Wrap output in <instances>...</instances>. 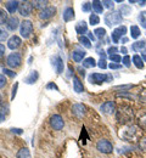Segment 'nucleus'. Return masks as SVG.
Here are the masks:
<instances>
[{
	"label": "nucleus",
	"instance_id": "obj_49",
	"mask_svg": "<svg viewBox=\"0 0 146 158\" xmlns=\"http://www.w3.org/2000/svg\"><path fill=\"white\" fill-rule=\"evenodd\" d=\"M11 131H12V133H15V134H19V135H21L22 133H23V130L20 129V128H12V129H11Z\"/></svg>",
	"mask_w": 146,
	"mask_h": 158
},
{
	"label": "nucleus",
	"instance_id": "obj_39",
	"mask_svg": "<svg viewBox=\"0 0 146 158\" xmlns=\"http://www.w3.org/2000/svg\"><path fill=\"white\" fill-rule=\"evenodd\" d=\"M91 9H93V6H91V2H84L83 6H82V10H83L84 12H89Z\"/></svg>",
	"mask_w": 146,
	"mask_h": 158
},
{
	"label": "nucleus",
	"instance_id": "obj_11",
	"mask_svg": "<svg viewBox=\"0 0 146 158\" xmlns=\"http://www.w3.org/2000/svg\"><path fill=\"white\" fill-rule=\"evenodd\" d=\"M100 111L105 114H112L116 112V103L113 101H106L105 103L101 105Z\"/></svg>",
	"mask_w": 146,
	"mask_h": 158
},
{
	"label": "nucleus",
	"instance_id": "obj_15",
	"mask_svg": "<svg viewBox=\"0 0 146 158\" xmlns=\"http://www.w3.org/2000/svg\"><path fill=\"white\" fill-rule=\"evenodd\" d=\"M19 26H20V21H19V19L16 16L9 17V20L6 22V27H7L9 31H12L14 32V31H16L19 28Z\"/></svg>",
	"mask_w": 146,
	"mask_h": 158
},
{
	"label": "nucleus",
	"instance_id": "obj_5",
	"mask_svg": "<svg viewBox=\"0 0 146 158\" xmlns=\"http://www.w3.org/2000/svg\"><path fill=\"white\" fill-rule=\"evenodd\" d=\"M20 32H21V35L27 39L31 37V34L33 33V23L29 20H24L21 22V27H20Z\"/></svg>",
	"mask_w": 146,
	"mask_h": 158
},
{
	"label": "nucleus",
	"instance_id": "obj_55",
	"mask_svg": "<svg viewBox=\"0 0 146 158\" xmlns=\"http://www.w3.org/2000/svg\"><path fill=\"white\" fill-rule=\"evenodd\" d=\"M78 72H79V74H81L83 78L85 77V71H84L83 68H81V67H79V68H78Z\"/></svg>",
	"mask_w": 146,
	"mask_h": 158
},
{
	"label": "nucleus",
	"instance_id": "obj_36",
	"mask_svg": "<svg viewBox=\"0 0 146 158\" xmlns=\"http://www.w3.org/2000/svg\"><path fill=\"white\" fill-rule=\"evenodd\" d=\"M7 37H9V33H7V31L0 27V41H4V40H6V39H7Z\"/></svg>",
	"mask_w": 146,
	"mask_h": 158
},
{
	"label": "nucleus",
	"instance_id": "obj_40",
	"mask_svg": "<svg viewBox=\"0 0 146 158\" xmlns=\"http://www.w3.org/2000/svg\"><path fill=\"white\" fill-rule=\"evenodd\" d=\"M98 66L101 68V69H106L107 67H108V64H107V62H106V60L105 59H101L99 62H98Z\"/></svg>",
	"mask_w": 146,
	"mask_h": 158
},
{
	"label": "nucleus",
	"instance_id": "obj_53",
	"mask_svg": "<svg viewBox=\"0 0 146 158\" xmlns=\"http://www.w3.org/2000/svg\"><path fill=\"white\" fill-rule=\"evenodd\" d=\"M98 54L101 56V59H106V54H105L104 50H99V51H98Z\"/></svg>",
	"mask_w": 146,
	"mask_h": 158
},
{
	"label": "nucleus",
	"instance_id": "obj_4",
	"mask_svg": "<svg viewBox=\"0 0 146 158\" xmlns=\"http://www.w3.org/2000/svg\"><path fill=\"white\" fill-rule=\"evenodd\" d=\"M96 150L98 151H100L101 153H112V151H113V145L108 141V140H106V139H101V140H99L98 141V143H96Z\"/></svg>",
	"mask_w": 146,
	"mask_h": 158
},
{
	"label": "nucleus",
	"instance_id": "obj_42",
	"mask_svg": "<svg viewBox=\"0 0 146 158\" xmlns=\"http://www.w3.org/2000/svg\"><path fill=\"white\" fill-rule=\"evenodd\" d=\"M6 76H9V77H11V78H14V77H16V72H12L11 69H7V68H4V71H2Z\"/></svg>",
	"mask_w": 146,
	"mask_h": 158
},
{
	"label": "nucleus",
	"instance_id": "obj_31",
	"mask_svg": "<svg viewBox=\"0 0 146 158\" xmlns=\"http://www.w3.org/2000/svg\"><path fill=\"white\" fill-rule=\"evenodd\" d=\"M94 35L98 37L99 39H102V38H105V35H106V29L105 28H96L94 31Z\"/></svg>",
	"mask_w": 146,
	"mask_h": 158
},
{
	"label": "nucleus",
	"instance_id": "obj_58",
	"mask_svg": "<svg viewBox=\"0 0 146 158\" xmlns=\"http://www.w3.org/2000/svg\"><path fill=\"white\" fill-rule=\"evenodd\" d=\"M122 43H123V44H125V43H128V38H125V37H123V38H122Z\"/></svg>",
	"mask_w": 146,
	"mask_h": 158
},
{
	"label": "nucleus",
	"instance_id": "obj_21",
	"mask_svg": "<svg viewBox=\"0 0 146 158\" xmlns=\"http://www.w3.org/2000/svg\"><path fill=\"white\" fill-rule=\"evenodd\" d=\"M76 32L79 34V35H83L84 33H88V26L84 21H81L79 23H77L76 26Z\"/></svg>",
	"mask_w": 146,
	"mask_h": 158
},
{
	"label": "nucleus",
	"instance_id": "obj_43",
	"mask_svg": "<svg viewBox=\"0 0 146 158\" xmlns=\"http://www.w3.org/2000/svg\"><path fill=\"white\" fill-rule=\"evenodd\" d=\"M7 80H6V77L4 74H0V89H2L5 85H6Z\"/></svg>",
	"mask_w": 146,
	"mask_h": 158
},
{
	"label": "nucleus",
	"instance_id": "obj_60",
	"mask_svg": "<svg viewBox=\"0 0 146 158\" xmlns=\"http://www.w3.org/2000/svg\"><path fill=\"white\" fill-rule=\"evenodd\" d=\"M141 59H143V61H145V62H146V55L141 54Z\"/></svg>",
	"mask_w": 146,
	"mask_h": 158
},
{
	"label": "nucleus",
	"instance_id": "obj_38",
	"mask_svg": "<svg viewBox=\"0 0 146 158\" xmlns=\"http://www.w3.org/2000/svg\"><path fill=\"white\" fill-rule=\"evenodd\" d=\"M110 60H111V62L112 63H119L121 61H122V59H121V56L119 55H112V56H110Z\"/></svg>",
	"mask_w": 146,
	"mask_h": 158
},
{
	"label": "nucleus",
	"instance_id": "obj_47",
	"mask_svg": "<svg viewBox=\"0 0 146 158\" xmlns=\"http://www.w3.org/2000/svg\"><path fill=\"white\" fill-rule=\"evenodd\" d=\"M108 67H110L111 69H121V68H122V66H121L119 63H112V62L108 64Z\"/></svg>",
	"mask_w": 146,
	"mask_h": 158
},
{
	"label": "nucleus",
	"instance_id": "obj_6",
	"mask_svg": "<svg viewBox=\"0 0 146 158\" xmlns=\"http://www.w3.org/2000/svg\"><path fill=\"white\" fill-rule=\"evenodd\" d=\"M112 79L108 74H102V73H91L89 76V81L91 84H102L104 81H110Z\"/></svg>",
	"mask_w": 146,
	"mask_h": 158
},
{
	"label": "nucleus",
	"instance_id": "obj_33",
	"mask_svg": "<svg viewBox=\"0 0 146 158\" xmlns=\"http://www.w3.org/2000/svg\"><path fill=\"white\" fill-rule=\"evenodd\" d=\"M7 20H9V17H7L6 11H5V10H2V9H0V26L5 24V23L7 22Z\"/></svg>",
	"mask_w": 146,
	"mask_h": 158
},
{
	"label": "nucleus",
	"instance_id": "obj_2",
	"mask_svg": "<svg viewBox=\"0 0 146 158\" xmlns=\"http://www.w3.org/2000/svg\"><path fill=\"white\" fill-rule=\"evenodd\" d=\"M133 117H134L133 110H130L129 107H121L119 111H117V119H118L122 124L131 122V120H133Z\"/></svg>",
	"mask_w": 146,
	"mask_h": 158
},
{
	"label": "nucleus",
	"instance_id": "obj_29",
	"mask_svg": "<svg viewBox=\"0 0 146 158\" xmlns=\"http://www.w3.org/2000/svg\"><path fill=\"white\" fill-rule=\"evenodd\" d=\"M140 34H141V32H140V28L138 26H131L130 27V35H131L133 39H138L140 37Z\"/></svg>",
	"mask_w": 146,
	"mask_h": 158
},
{
	"label": "nucleus",
	"instance_id": "obj_51",
	"mask_svg": "<svg viewBox=\"0 0 146 158\" xmlns=\"http://www.w3.org/2000/svg\"><path fill=\"white\" fill-rule=\"evenodd\" d=\"M4 54H5V45L0 44V57H2Z\"/></svg>",
	"mask_w": 146,
	"mask_h": 158
},
{
	"label": "nucleus",
	"instance_id": "obj_28",
	"mask_svg": "<svg viewBox=\"0 0 146 158\" xmlns=\"http://www.w3.org/2000/svg\"><path fill=\"white\" fill-rule=\"evenodd\" d=\"M16 157L17 158H32L31 157V152H29V150H28L27 147H23L21 150H19Z\"/></svg>",
	"mask_w": 146,
	"mask_h": 158
},
{
	"label": "nucleus",
	"instance_id": "obj_44",
	"mask_svg": "<svg viewBox=\"0 0 146 158\" xmlns=\"http://www.w3.org/2000/svg\"><path fill=\"white\" fill-rule=\"evenodd\" d=\"M101 2H102V5H104V7H107V9L113 7V1H111V0H104V1H101Z\"/></svg>",
	"mask_w": 146,
	"mask_h": 158
},
{
	"label": "nucleus",
	"instance_id": "obj_56",
	"mask_svg": "<svg viewBox=\"0 0 146 158\" xmlns=\"http://www.w3.org/2000/svg\"><path fill=\"white\" fill-rule=\"evenodd\" d=\"M121 52H122V54H124V55H127L128 50H127V48H125V46H122V48H121Z\"/></svg>",
	"mask_w": 146,
	"mask_h": 158
},
{
	"label": "nucleus",
	"instance_id": "obj_23",
	"mask_svg": "<svg viewBox=\"0 0 146 158\" xmlns=\"http://www.w3.org/2000/svg\"><path fill=\"white\" fill-rule=\"evenodd\" d=\"M85 51H82V50H76V51H73L72 52V59L74 62H82L84 59V56H85Z\"/></svg>",
	"mask_w": 146,
	"mask_h": 158
},
{
	"label": "nucleus",
	"instance_id": "obj_1",
	"mask_svg": "<svg viewBox=\"0 0 146 158\" xmlns=\"http://www.w3.org/2000/svg\"><path fill=\"white\" fill-rule=\"evenodd\" d=\"M105 23L108 26V27H112V26H117L119 23H122L123 21V16L122 14H119L118 11H112V12H107L104 17Z\"/></svg>",
	"mask_w": 146,
	"mask_h": 158
},
{
	"label": "nucleus",
	"instance_id": "obj_16",
	"mask_svg": "<svg viewBox=\"0 0 146 158\" xmlns=\"http://www.w3.org/2000/svg\"><path fill=\"white\" fill-rule=\"evenodd\" d=\"M52 66H54V68H55L57 74H61L63 72V61L61 60V57L55 56L52 59Z\"/></svg>",
	"mask_w": 146,
	"mask_h": 158
},
{
	"label": "nucleus",
	"instance_id": "obj_19",
	"mask_svg": "<svg viewBox=\"0 0 146 158\" xmlns=\"http://www.w3.org/2000/svg\"><path fill=\"white\" fill-rule=\"evenodd\" d=\"M73 89H74V91L78 93V94H81V93L84 91L83 83L81 81V79L78 78V77H76V76H73Z\"/></svg>",
	"mask_w": 146,
	"mask_h": 158
},
{
	"label": "nucleus",
	"instance_id": "obj_45",
	"mask_svg": "<svg viewBox=\"0 0 146 158\" xmlns=\"http://www.w3.org/2000/svg\"><path fill=\"white\" fill-rule=\"evenodd\" d=\"M116 52H118V49H117L116 46H111V48L107 50V54H108L110 56H112V55H116Z\"/></svg>",
	"mask_w": 146,
	"mask_h": 158
},
{
	"label": "nucleus",
	"instance_id": "obj_35",
	"mask_svg": "<svg viewBox=\"0 0 146 158\" xmlns=\"http://www.w3.org/2000/svg\"><path fill=\"white\" fill-rule=\"evenodd\" d=\"M139 21H140L141 27H143V28H146V11L140 12V15H139Z\"/></svg>",
	"mask_w": 146,
	"mask_h": 158
},
{
	"label": "nucleus",
	"instance_id": "obj_32",
	"mask_svg": "<svg viewBox=\"0 0 146 158\" xmlns=\"http://www.w3.org/2000/svg\"><path fill=\"white\" fill-rule=\"evenodd\" d=\"M119 12H122V16H128L131 14V7L129 5H122L119 9Z\"/></svg>",
	"mask_w": 146,
	"mask_h": 158
},
{
	"label": "nucleus",
	"instance_id": "obj_59",
	"mask_svg": "<svg viewBox=\"0 0 146 158\" xmlns=\"http://www.w3.org/2000/svg\"><path fill=\"white\" fill-rule=\"evenodd\" d=\"M138 2H139V5H141V6H144V5L146 4L145 0H143V1H138Z\"/></svg>",
	"mask_w": 146,
	"mask_h": 158
},
{
	"label": "nucleus",
	"instance_id": "obj_14",
	"mask_svg": "<svg viewBox=\"0 0 146 158\" xmlns=\"http://www.w3.org/2000/svg\"><path fill=\"white\" fill-rule=\"evenodd\" d=\"M22 44V40L17 35H12L10 39L7 40V48L11 50H16L17 48H20Z\"/></svg>",
	"mask_w": 146,
	"mask_h": 158
},
{
	"label": "nucleus",
	"instance_id": "obj_18",
	"mask_svg": "<svg viewBox=\"0 0 146 158\" xmlns=\"http://www.w3.org/2000/svg\"><path fill=\"white\" fill-rule=\"evenodd\" d=\"M76 15H74V10L72 7H66L65 11H63L62 19L65 22H69V21L74 20Z\"/></svg>",
	"mask_w": 146,
	"mask_h": 158
},
{
	"label": "nucleus",
	"instance_id": "obj_8",
	"mask_svg": "<svg viewBox=\"0 0 146 158\" xmlns=\"http://www.w3.org/2000/svg\"><path fill=\"white\" fill-rule=\"evenodd\" d=\"M33 11V4L32 1H22L20 2V7H19V12L20 15L24 16V17H28Z\"/></svg>",
	"mask_w": 146,
	"mask_h": 158
},
{
	"label": "nucleus",
	"instance_id": "obj_50",
	"mask_svg": "<svg viewBox=\"0 0 146 158\" xmlns=\"http://www.w3.org/2000/svg\"><path fill=\"white\" fill-rule=\"evenodd\" d=\"M46 88H48V89H55V90H59V88H57L56 84H54V83H49V84L46 85Z\"/></svg>",
	"mask_w": 146,
	"mask_h": 158
},
{
	"label": "nucleus",
	"instance_id": "obj_24",
	"mask_svg": "<svg viewBox=\"0 0 146 158\" xmlns=\"http://www.w3.org/2000/svg\"><path fill=\"white\" fill-rule=\"evenodd\" d=\"M32 4H33V7H34V9L42 11L45 7H48L46 5L49 4V1H46V0H35V1H32Z\"/></svg>",
	"mask_w": 146,
	"mask_h": 158
},
{
	"label": "nucleus",
	"instance_id": "obj_20",
	"mask_svg": "<svg viewBox=\"0 0 146 158\" xmlns=\"http://www.w3.org/2000/svg\"><path fill=\"white\" fill-rule=\"evenodd\" d=\"M38 78H39V73L37 72V71H32L31 73H29V76L27 77V78L24 79V83L26 84H34L37 80H38Z\"/></svg>",
	"mask_w": 146,
	"mask_h": 158
},
{
	"label": "nucleus",
	"instance_id": "obj_17",
	"mask_svg": "<svg viewBox=\"0 0 146 158\" xmlns=\"http://www.w3.org/2000/svg\"><path fill=\"white\" fill-rule=\"evenodd\" d=\"M5 7H6V10H7L10 14H15V12L19 10V7H20V1H15V0L7 1V2L5 4Z\"/></svg>",
	"mask_w": 146,
	"mask_h": 158
},
{
	"label": "nucleus",
	"instance_id": "obj_54",
	"mask_svg": "<svg viewBox=\"0 0 146 158\" xmlns=\"http://www.w3.org/2000/svg\"><path fill=\"white\" fill-rule=\"evenodd\" d=\"M88 37H89L90 41H95V35L93 34V32H91V33H88Z\"/></svg>",
	"mask_w": 146,
	"mask_h": 158
},
{
	"label": "nucleus",
	"instance_id": "obj_10",
	"mask_svg": "<svg viewBox=\"0 0 146 158\" xmlns=\"http://www.w3.org/2000/svg\"><path fill=\"white\" fill-rule=\"evenodd\" d=\"M125 33H127V27L125 26H121V27H117L112 34H111V38L113 40V43H118L119 39H122V37H124Z\"/></svg>",
	"mask_w": 146,
	"mask_h": 158
},
{
	"label": "nucleus",
	"instance_id": "obj_22",
	"mask_svg": "<svg viewBox=\"0 0 146 158\" xmlns=\"http://www.w3.org/2000/svg\"><path fill=\"white\" fill-rule=\"evenodd\" d=\"M91 6H93V10L95 11L96 15L104 12V5H102L101 1H99V0H94V1L91 2Z\"/></svg>",
	"mask_w": 146,
	"mask_h": 158
},
{
	"label": "nucleus",
	"instance_id": "obj_25",
	"mask_svg": "<svg viewBox=\"0 0 146 158\" xmlns=\"http://www.w3.org/2000/svg\"><path fill=\"white\" fill-rule=\"evenodd\" d=\"M146 48V41L145 40H141V41H135L133 45H131V49L134 51H141Z\"/></svg>",
	"mask_w": 146,
	"mask_h": 158
},
{
	"label": "nucleus",
	"instance_id": "obj_13",
	"mask_svg": "<svg viewBox=\"0 0 146 158\" xmlns=\"http://www.w3.org/2000/svg\"><path fill=\"white\" fill-rule=\"evenodd\" d=\"M85 111H86V107L84 106L83 103H76L72 107V113L76 117H78V118H82L83 117L84 114H85Z\"/></svg>",
	"mask_w": 146,
	"mask_h": 158
},
{
	"label": "nucleus",
	"instance_id": "obj_9",
	"mask_svg": "<svg viewBox=\"0 0 146 158\" xmlns=\"http://www.w3.org/2000/svg\"><path fill=\"white\" fill-rule=\"evenodd\" d=\"M50 125H51V128L54 129V130H62L63 127H65V122H63V119L61 116H59V114H54V116H51V118H50Z\"/></svg>",
	"mask_w": 146,
	"mask_h": 158
},
{
	"label": "nucleus",
	"instance_id": "obj_3",
	"mask_svg": "<svg viewBox=\"0 0 146 158\" xmlns=\"http://www.w3.org/2000/svg\"><path fill=\"white\" fill-rule=\"evenodd\" d=\"M119 135L123 139H125V140H128V141H131V140H134L135 136L138 135V129L135 127L128 125V127L123 128V130L121 129V134Z\"/></svg>",
	"mask_w": 146,
	"mask_h": 158
},
{
	"label": "nucleus",
	"instance_id": "obj_48",
	"mask_svg": "<svg viewBox=\"0 0 146 158\" xmlns=\"http://www.w3.org/2000/svg\"><path fill=\"white\" fill-rule=\"evenodd\" d=\"M133 85H130V84H128V85H118V86H116L115 89H117V90H125V89H130Z\"/></svg>",
	"mask_w": 146,
	"mask_h": 158
},
{
	"label": "nucleus",
	"instance_id": "obj_7",
	"mask_svg": "<svg viewBox=\"0 0 146 158\" xmlns=\"http://www.w3.org/2000/svg\"><path fill=\"white\" fill-rule=\"evenodd\" d=\"M21 62H22L21 55H20L19 52H12V54H10V55L7 56V59H6L7 66L11 67V68H17V67H20V66H21Z\"/></svg>",
	"mask_w": 146,
	"mask_h": 158
},
{
	"label": "nucleus",
	"instance_id": "obj_57",
	"mask_svg": "<svg viewBox=\"0 0 146 158\" xmlns=\"http://www.w3.org/2000/svg\"><path fill=\"white\" fill-rule=\"evenodd\" d=\"M4 120H5V114L0 113V123H1V122H4Z\"/></svg>",
	"mask_w": 146,
	"mask_h": 158
},
{
	"label": "nucleus",
	"instance_id": "obj_12",
	"mask_svg": "<svg viewBox=\"0 0 146 158\" xmlns=\"http://www.w3.org/2000/svg\"><path fill=\"white\" fill-rule=\"evenodd\" d=\"M55 14H56V7H55V6H48V7H45L44 10H42V11L39 12V17H40L42 20H49V19H51Z\"/></svg>",
	"mask_w": 146,
	"mask_h": 158
},
{
	"label": "nucleus",
	"instance_id": "obj_37",
	"mask_svg": "<svg viewBox=\"0 0 146 158\" xmlns=\"http://www.w3.org/2000/svg\"><path fill=\"white\" fill-rule=\"evenodd\" d=\"M139 125H140L141 129L146 130V114L140 117V119H139Z\"/></svg>",
	"mask_w": 146,
	"mask_h": 158
},
{
	"label": "nucleus",
	"instance_id": "obj_52",
	"mask_svg": "<svg viewBox=\"0 0 146 158\" xmlns=\"http://www.w3.org/2000/svg\"><path fill=\"white\" fill-rule=\"evenodd\" d=\"M140 100H141V101H144V102H146V90H144V91L141 93V95H140Z\"/></svg>",
	"mask_w": 146,
	"mask_h": 158
},
{
	"label": "nucleus",
	"instance_id": "obj_41",
	"mask_svg": "<svg viewBox=\"0 0 146 158\" xmlns=\"http://www.w3.org/2000/svg\"><path fill=\"white\" fill-rule=\"evenodd\" d=\"M122 62H123V64H124L125 67H130L131 66V62H130V57L128 56V55H125L124 57H123V60H122Z\"/></svg>",
	"mask_w": 146,
	"mask_h": 158
},
{
	"label": "nucleus",
	"instance_id": "obj_27",
	"mask_svg": "<svg viewBox=\"0 0 146 158\" xmlns=\"http://www.w3.org/2000/svg\"><path fill=\"white\" fill-rule=\"evenodd\" d=\"M133 62H134V64H135V67H136L138 69H143V68H144V61L141 59V56L134 55V56H133Z\"/></svg>",
	"mask_w": 146,
	"mask_h": 158
},
{
	"label": "nucleus",
	"instance_id": "obj_30",
	"mask_svg": "<svg viewBox=\"0 0 146 158\" xmlns=\"http://www.w3.org/2000/svg\"><path fill=\"white\" fill-rule=\"evenodd\" d=\"M79 41H81V44L83 45L84 48H86V49L91 48V41H90L89 38H86L85 35H79Z\"/></svg>",
	"mask_w": 146,
	"mask_h": 158
},
{
	"label": "nucleus",
	"instance_id": "obj_46",
	"mask_svg": "<svg viewBox=\"0 0 146 158\" xmlns=\"http://www.w3.org/2000/svg\"><path fill=\"white\" fill-rule=\"evenodd\" d=\"M17 88H19V83H15L14 86H12V94H11V100L15 99L16 96V93H17Z\"/></svg>",
	"mask_w": 146,
	"mask_h": 158
},
{
	"label": "nucleus",
	"instance_id": "obj_34",
	"mask_svg": "<svg viewBox=\"0 0 146 158\" xmlns=\"http://www.w3.org/2000/svg\"><path fill=\"white\" fill-rule=\"evenodd\" d=\"M89 22H90L91 26H96V24L100 23V19H99V16H98L96 14H93V15H90V17H89Z\"/></svg>",
	"mask_w": 146,
	"mask_h": 158
},
{
	"label": "nucleus",
	"instance_id": "obj_61",
	"mask_svg": "<svg viewBox=\"0 0 146 158\" xmlns=\"http://www.w3.org/2000/svg\"><path fill=\"white\" fill-rule=\"evenodd\" d=\"M0 103H1V96H0Z\"/></svg>",
	"mask_w": 146,
	"mask_h": 158
},
{
	"label": "nucleus",
	"instance_id": "obj_26",
	"mask_svg": "<svg viewBox=\"0 0 146 158\" xmlns=\"http://www.w3.org/2000/svg\"><path fill=\"white\" fill-rule=\"evenodd\" d=\"M96 61L93 57H86L85 60H83V67L84 68H94L96 66Z\"/></svg>",
	"mask_w": 146,
	"mask_h": 158
}]
</instances>
